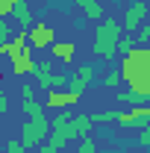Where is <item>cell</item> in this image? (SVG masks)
<instances>
[{"label":"cell","mask_w":150,"mask_h":153,"mask_svg":"<svg viewBox=\"0 0 150 153\" xmlns=\"http://www.w3.org/2000/svg\"><path fill=\"white\" fill-rule=\"evenodd\" d=\"M74 3L82 9V15L88 21H97V24L103 21V3L100 0H74Z\"/></svg>","instance_id":"cell-13"},{"label":"cell","mask_w":150,"mask_h":153,"mask_svg":"<svg viewBox=\"0 0 150 153\" xmlns=\"http://www.w3.org/2000/svg\"><path fill=\"white\" fill-rule=\"evenodd\" d=\"M132 47H138V41H135V36H127V38H121V41H118V53H124V56L130 53Z\"/></svg>","instance_id":"cell-19"},{"label":"cell","mask_w":150,"mask_h":153,"mask_svg":"<svg viewBox=\"0 0 150 153\" xmlns=\"http://www.w3.org/2000/svg\"><path fill=\"white\" fill-rule=\"evenodd\" d=\"M18 3L21 0H0V18H12V12H15Z\"/></svg>","instance_id":"cell-20"},{"label":"cell","mask_w":150,"mask_h":153,"mask_svg":"<svg viewBox=\"0 0 150 153\" xmlns=\"http://www.w3.org/2000/svg\"><path fill=\"white\" fill-rule=\"evenodd\" d=\"M30 44H33V50H50L56 44V30L47 21H36L30 27Z\"/></svg>","instance_id":"cell-4"},{"label":"cell","mask_w":150,"mask_h":153,"mask_svg":"<svg viewBox=\"0 0 150 153\" xmlns=\"http://www.w3.org/2000/svg\"><path fill=\"white\" fill-rule=\"evenodd\" d=\"M121 82H124V74H121V68L109 71V74H106V79H103V85H106V88H118Z\"/></svg>","instance_id":"cell-17"},{"label":"cell","mask_w":150,"mask_h":153,"mask_svg":"<svg viewBox=\"0 0 150 153\" xmlns=\"http://www.w3.org/2000/svg\"><path fill=\"white\" fill-rule=\"evenodd\" d=\"M9 33H12V30H9V18H0V41H12Z\"/></svg>","instance_id":"cell-24"},{"label":"cell","mask_w":150,"mask_h":153,"mask_svg":"<svg viewBox=\"0 0 150 153\" xmlns=\"http://www.w3.org/2000/svg\"><path fill=\"white\" fill-rule=\"evenodd\" d=\"M3 150H6V153H24V141H21V138H9Z\"/></svg>","instance_id":"cell-23"},{"label":"cell","mask_w":150,"mask_h":153,"mask_svg":"<svg viewBox=\"0 0 150 153\" xmlns=\"http://www.w3.org/2000/svg\"><path fill=\"white\" fill-rule=\"evenodd\" d=\"M12 18H15V21L21 24V30H30V27L36 24V18H33V9H30V3H27V0H21L18 6H15Z\"/></svg>","instance_id":"cell-14"},{"label":"cell","mask_w":150,"mask_h":153,"mask_svg":"<svg viewBox=\"0 0 150 153\" xmlns=\"http://www.w3.org/2000/svg\"><path fill=\"white\" fill-rule=\"evenodd\" d=\"M94 124H118V118H121V112L118 109H103V112H94Z\"/></svg>","instance_id":"cell-16"},{"label":"cell","mask_w":150,"mask_h":153,"mask_svg":"<svg viewBox=\"0 0 150 153\" xmlns=\"http://www.w3.org/2000/svg\"><path fill=\"white\" fill-rule=\"evenodd\" d=\"M21 109L30 118H44V103H38V100H21Z\"/></svg>","instance_id":"cell-15"},{"label":"cell","mask_w":150,"mask_h":153,"mask_svg":"<svg viewBox=\"0 0 150 153\" xmlns=\"http://www.w3.org/2000/svg\"><path fill=\"white\" fill-rule=\"evenodd\" d=\"M79 97L76 91H71V88H53V91H47V100H44V106L47 109H56V112H62V109H68V106H74V103H79Z\"/></svg>","instance_id":"cell-9"},{"label":"cell","mask_w":150,"mask_h":153,"mask_svg":"<svg viewBox=\"0 0 150 153\" xmlns=\"http://www.w3.org/2000/svg\"><path fill=\"white\" fill-rule=\"evenodd\" d=\"M94 82V68L91 65H76L74 74H71V82H68V88L76 91V94H85V88Z\"/></svg>","instance_id":"cell-10"},{"label":"cell","mask_w":150,"mask_h":153,"mask_svg":"<svg viewBox=\"0 0 150 153\" xmlns=\"http://www.w3.org/2000/svg\"><path fill=\"white\" fill-rule=\"evenodd\" d=\"M6 109H9V97L0 94V112H6Z\"/></svg>","instance_id":"cell-26"},{"label":"cell","mask_w":150,"mask_h":153,"mask_svg":"<svg viewBox=\"0 0 150 153\" xmlns=\"http://www.w3.org/2000/svg\"><path fill=\"white\" fill-rule=\"evenodd\" d=\"M9 62H12V74H15V76H33L36 68H38V62L33 59V44L15 50V53L9 56Z\"/></svg>","instance_id":"cell-6"},{"label":"cell","mask_w":150,"mask_h":153,"mask_svg":"<svg viewBox=\"0 0 150 153\" xmlns=\"http://www.w3.org/2000/svg\"><path fill=\"white\" fill-rule=\"evenodd\" d=\"M118 124H121V127H138V130H144V127L150 124V106H147V103H141V106H130L127 112H121Z\"/></svg>","instance_id":"cell-8"},{"label":"cell","mask_w":150,"mask_h":153,"mask_svg":"<svg viewBox=\"0 0 150 153\" xmlns=\"http://www.w3.org/2000/svg\"><path fill=\"white\" fill-rule=\"evenodd\" d=\"M91 127H94V118L91 115H71L65 112H56V118L50 121V133H59V135H65L68 141H79V138H85V135L91 133Z\"/></svg>","instance_id":"cell-2"},{"label":"cell","mask_w":150,"mask_h":153,"mask_svg":"<svg viewBox=\"0 0 150 153\" xmlns=\"http://www.w3.org/2000/svg\"><path fill=\"white\" fill-rule=\"evenodd\" d=\"M118 100H124L127 106H141V103H144V97L135 94V91H130V88H127V91H121V94H118Z\"/></svg>","instance_id":"cell-18"},{"label":"cell","mask_w":150,"mask_h":153,"mask_svg":"<svg viewBox=\"0 0 150 153\" xmlns=\"http://www.w3.org/2000/svg\"><path fill=\"white\" fill-rule=\"evenodd\" d=\"M127 88L130 91H135V94H141L144 100H150V62L135 74V79H130L127 82Z\"/></svg>","instance_id":"cell-11"},{"label":"cell","mask_w":150,"mask_h":153,"mask_svg":"<svg viewBox=\"0 0 150 153\" xmlns=\"http://www.w3.org/2000/svg\"><path fill=\"white\" fill-rule=\"evenodd\" d=\"M33 153H41V147H36V150H33Z\"/></svg>","instance_id":"cell-27"},{"label":"cell","mask_w":150,"mask_h":153,"mask_svg":"<svg viewBox=\"0 0 150 153\" xmlns=\"http://www.w3.org/2000/svg\"><path fill=\"white\" fill-rule=\"evenodd\" d=\"M47 130H50V121H47V115H44V118H30V121L24 124V133H21L24 147H38V144L47 138Z\"/></svg>","instance_id":"cell-3"},{"label":"cell","mask_w":150,"mask_h":153,"mask_svg":"<svg viewBox=\"0 0 150 153\" xmlns=\"http://www.w3.org/2000/svg\"><path fill=\"white\" fill-rule=\"evenodd\" d=\"M50 56L56 59V62H62V65H71L74 56H76V44L74 41H56L50 47Z\"/></svg>","instance_id":"cell-12"},{"label":"cell","mask_w":150,"mask_h":153,"mask_svg":"<svg viewBox=\"0 0 150 153\" xmlns=\"http://www.w3.org/2000/svg\"><path fill=\"white\" fill-rule=\"evenodd\" d=\"M53 62H56V59L47 56L44 62H38L36 74H33V76H36V85L44 91V94H47V91H53V88H59V82L65 79V76H56V74H53Z\"/></svg>","instance_id":"cell-7"},{"label":"cell","mask_w":150,"mask_h":153,"mask_svg":"<svg viewBox=\"0 0 150 153\" xmlns=\"http://www.w3.org/2000/svg\"><path fill=\"white\" fill-rule=\"evenodd\" d=\"M76 153H97V147H94V141H91V135L79 138V147H76Z\"/></svg>","instance_id":"cell-21"},{"label":"cell","mask_w":150,"mask_h":153,"mask_svg":"<svg viewBox=\"0 0 150 153\" xmlns=\"http://www.w3.org/2000/svg\"><path fill=\"white\" fill-rule=\"evenodd\" d=\"M150 15V3H144V0H132L130 6H127V12H124V33H138L141 30V21Z\"/></svg>","instance_id":"cell-5"},{"label":"cell","mask_w":150,"mask_h":153,"mask_svg":"<svg viewBox=\"0 0 150 153\" xmlns=\"http://www.w3.org/2000/svg\"><path fill=\"white\" fill-rule=\"evenodd\" d=\"M121 33H124V24H118L115 18H103L97 27H94V53H100L103 62L115 59L118 53V41H121Z\"/></svg>","instance_id":"cell-1"},{"label":"cell","mask_w":150,"mask_h":153,"mask_svg":"<svg viewBox=\"0 0 150 153\" xmlns=\"http://www.w3.org/2000/svg\"><path fill=\"white\" fill-rule=\"evenodd\" d=\"M138 144H141V147H150V124L141 130V135H138Z\"/></svg>","instance_id":"cell-25"},{"label":"cell","mask_w":150,"mask_h":153,"mask_svg":"<svg viewBox=\"0 0 150 153\" xmlns=\"http://www.w3.org/2000/svg\"><path fill=\"white\" fill-rule=\"evenodd\" d=\"M36 88L38 85H33V82H21V97L24 100H36Z\"/></svg>","instance_id":"cell-22"}]
</instances>
